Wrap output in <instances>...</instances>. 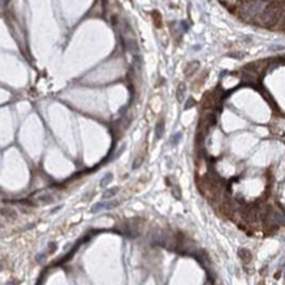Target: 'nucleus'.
<instances>
[{
  "mask_svg": "<svg viewBox=\"0 0 285 285\" xmlns=\"http://www.w3.org/2000/svg\"><path fill=\"white\" fill-rule=\"evenodd\" d=\"M238 256L241 258V260L243 261L244 264L250 263V261H251V259H252L251 252H250L247 248H239L238 250Z\"/></svg>",
  "mask_w": 285,
  "mask_h": 285,
  "instance_id": "f257e3e1",
  "label": "nucleus"
},
{
  "mask_svg": "<svg viewBox=\"0 0 285 285\" xmlns=\"http://www.w3.org/2000/svg\"><path fill=\"white\" fill-rule=\"evenodd\" d=\"M172 195L175 196L178 200H180V198H181V192H180V188H179V185H173L172 187Z\"/></svg>",
  "mask_w": 285,
  "mask_h": 285,
  "instance_id": "9d476101",
  "label": "nucleus"
},
{
  "mask_svg": "<svg viewBox=\"0 0 285 285\" xmlns=\"http://www.w3.org/2000/svg\"><path fill=\"white\" fill-rule=\"evenodd\" d=\"M118 205V201L117 200H112V201H108L107 202V208L105 209H112V208H116Z\"/></svg>",
  "mask_w": 285,
  "mask_h": 285,
  "instance_id": "2eb2a0df",
  "label": "nucleus"
},
{
  "mask_svg": "<svg viewBox=\"0 0 285 285\" xmlns=\"http://www.w3.org/2000/svg\"><path fill=\"white\" fill-rule=\"evenodd\" d=\"M185 91H187V85L185 83H180L178 85V89H176V99L179 103L184 101V97H185Z\"/></svg>",
  "mask_w": 285,
  "mask_h": 285,
  "instance_id": "f03ea898",
  "label": "nucleus"
},
{
  "mask_svg": "<svg viewBox=\"0 0 285 285\" xmlns=\"http://www.w3.org/2000/svg\"><path fill=\"white\" fill-rule=\"evenodd\" d=\"M154 132H155V137L159 139V138H162L163 133H164V121L163 120H159L158 122H156L155 125V129H154Z\"/></svg>",
  "mask_w": 285,
  "mask_h": 285,
  "instance_id": "7ed1b4c3",
  "label": "nucleus"
},
{
  "mask_svg": "<svg viewBox=\"0 0 285 285\" xmlns=\"http://www.w3.org/2000/svg\"><path fill=\"white\" fill-rule=\"evenodd\" d=\"M285 46L284 45H271L269 46V50L271 51H280V50H284Z\"/></svg>",
  "mask_w": 285,
  "mask_h": 285,
  "instance_id": "4468645a",
  "label": "nucleus"
},
{
  "mask_svg": "<svg viewBox=\"0 0 285 285\" xmlns=\"http://www.w3.org/2000/svg\"><path fill=\"white\" fill-rule=\"evenodd\" d=\"M45 258H46V255H45V254H40V255H37V261H38V263H44V261H45Z\"/></svg>",
  "mask_w": 285,
  "mask_h": 285,
  "instance_id": "f3484780",
  "label": "nucleus"
},
{
  "mask_svg": "<svg viewBox=\"0 0 285 285\" xmlns=\"http://www.w3.org/2000/svg\"><path fill=\"white\" fill-rule=\"evenodd\" d=\"M227 57H231V58H243L244 57V53H241V51H238V53H229Z\"/></svg>",
  "mask_w": 285,
  "mask_h": 285,
  "instance_id": "dca6fc26",
  "label": "nucleus"
},
{
  "mask_svg": "<svg viewBox=\"0 0 285 285\" xmlns=\"http://www.w3.org/2000/svg\"><path fill=\"white\" fill-rule=\"evenodd\" d=\"M132 64H133V67H134V69L137 70V71H139V70L142 69V57H141L139 54L133 55Z\"/></svg>",
  "mask_w": 285,
  "mask_h": 285,
  "instance_id": "20e7f679",
  "label": "nucleus"
},
{
  "mask_svg": "<svg viewBox=\"0 0 285 285\" xmlns=\"http://www.w3.org/2000/svg\"><path fill=\"white\" fill-rule=\"evenodd\" d=\"M195 105H196L195 99H193V97H189L188 101H187V103H185V105H184V109H191V108L195 107Z\"/></svg>",
  "mask_w": 285,
  "mask_h": 285,
  "instance_id": "9b49d317",
  "label": "nucleus"
},
{
  "mask_svg": "<svg viewBox=\"0 0 285 285\" xmlns=\"http://www.w3.org/2000/svg\"><path fill=\"white\" fill-rule=\"evenodd\" d=\"M36 200L40 204H50L54 201V198L51 197V195H41V196H37Z\"/></svg>",
  "mask_w": 285,
  "mask_h": 285,
  "instance_id": "39448f33",
  "label": "nucleus"
},
{
  "mask_svg": "<svg viewBox=\"0 0 285 285\" xmlns=\"http://www.w3.org/2000/svg\"><path fill=\"white\" fill-rule=\"evenodd\" d=\"M112 180H113V175H112L110 172H108V173H105L104 178H103L101 180H100V185H101L103 188H104V187H107Z\"/></svg>",
  "mask_w": 285,
  "mask_h": 285,
  "instance_id": "6e6552de",
  "label": "nucleus"
},
{
  "mask_svg": "<svg viewBox=\"0 0 285 285\" xmlns=\"http://www.w3.org/2000/svg\"><path fill=\"white\" fill-rule=\"evenodd\" d=\"M198 66H200V63H198V62H191L188 66H187V69H185V75H187V76L192 75Z\"/></svg>",
  "mask_w": 285,
  "mask_h": 285,
  "instance_id": "423d86ee",
  "label": "nucleus"
},
{
  "mask_svg": "<svg viewBox=\"0 0 285 285\" xmlns=\"http://www.w3.org/2000/svg\"><path fill=\"white\" fill-rule=\"evenodd\" d=\"M117 192H118V188H110V189H108V191L104 192L103 198H105V200H107V198H112Z\"/></svg>",
  "mask_w": 285,
  "mask_h": 285,
  "instance_id": "1a4fd4ad",
  "label": "nucleus"
},
{
  "mask_svg": "<svg viewBox=\"0 0 285 285\" xmlns=\"http://www.w3.org/2000/svg\"><path fill=\"white\" fill-rule=\"evenodd\" d=\"M180 138H181V133H176L175 135H172V138H171V145H178Z\"/></svg>",
  "mask_w": 285,
  "mask_h": 285,
  "instance_id": "ddd939ff",
  "label": "nucleus"
},
{
  "mask_svg": "<svg viewBox=\"0 0 285 285\" xmlns=\"http://www.w3.org/2000/svg\"><path fill=\"white\" fill-rule=\"evenodd\" d=\"M7 285H16V284H15V282H8Z\"/></svg>",
  "mask_w": 285,
  "mask_h": 285,
  "instance_id": "a211bd4d",
  "label": "nucleus"
},
{
  "mask_svg": "<svg viewBox=\"0 0 285 285\" xmlns=\"http://www.w3.org/2000/svg\"><path fill=\"white\" fill-rule=\"evenodd\" d=\"M107 208V202H104V201H100V202H96L95 205L91 208V213H97V211H100V210H103V209H105Z\"/></svg>",
  "mask_w": 285,
  "mask_h": 285,
  "instance_id": "0eeeda50",
  "label": "nucleus"
},
{
  "mask_svg": "<svg viewBox=\"0 0 285 285\" xmlns=\"http://www.w3.org/2000/svg\"><path fill=\"white\" fill-rule=\"evenodd\" d=\"M142 163H143V156H138L137 159H135L134 162H133V166H132V167H133V170H135V168H138L141 164H142Z\"/></svg>",
  "mask_w": 285,
  "mask_h": 285,
  "instance_id": "f8f14e48",
  "label": "nucleus"
}]
</instances>
